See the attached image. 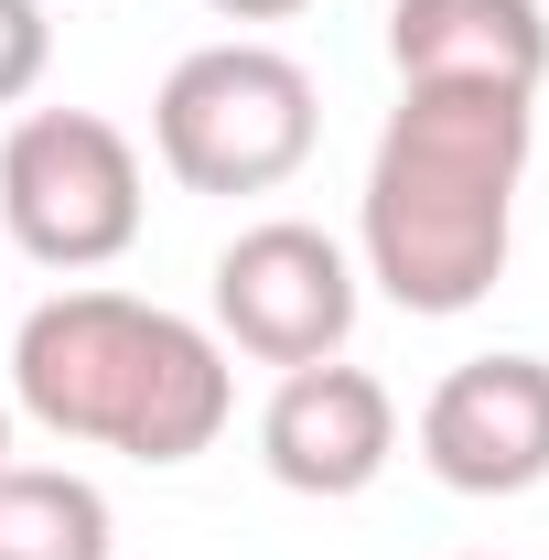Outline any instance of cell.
<instances>
[{"mask_svg":"<svg viewBox=\"0 0 549 560\" xmlns=\"http://www.w3.org/2000/svg\"><path fill=\"white\" fill-rule=\"evenodd\" d=\"M539 151V97L506 86H399L366 195H355V248L366 280L399 313H475L506 280L517 248V184Z\"/></svg>","mask_w":549,"mask_h":560,"instance_id":"cell-1","label":"cell"},{"mask_svg":"<svg viewBox=\"0 0 549 560\" xmlns=\"http://www.w3.org/2000/svg\"><path fill=\"white\" fill-rule=\"evenodd\" d=\"M11 410H33L55 442H97L130 464H195L237 410V377L206 324L162 302L55 291L11 335Z\"/></svg>","mask_w":549,"mask_h":560,"instance_id":"cell-2","label":"cell"},{"mask_svg":"<svg viewBox=\"0 0 549 560\" xmlns=\"http://www.w3.org/2000/svg\"><path fill=\"white\" fill-rule=\"evenodd\" d=\"M324 140V97L280 44H206L162 75L151 97V151L184 195H280Z\"/></svg>","mask_w":549,"mask_h":560,"instance_id":"cell-3","label":"cell"},{"mask_svg":"<svg viewBox=\"0 0 549 560\" xmlns=\"http://www.w3.org/2000/svg\"><path fill=\"white\" fill-rule=\"evenodd\" d=\"M140 215V151L119 119H97V108H22L11 140H0V226H11V248L22 259H44V270H108V259H130Z\"/></svg>","mask_w":549,"mask_h":560,"instance_id":"cell-4","label":"cell"},{"mask_svg":"<svg viewBox=\"0 0 549 560\" xmlns=\"http://www.w3.org/2000/svg\"><path fill=\"white\" fill-rule=\"evenodd\" d=\"M344 335H355V259L324 226L270 215L215 248V346L259 366H324L344 355Z\"/></svg>","mask_w":549,"mask_h":560,"instance_id":"cell-5","label":"cell"},{"mask_svg":"<svg viewBox=\"0 0 549 560\" xmlns=\"http://www.w3.org/2000/svg\"><path fill=\"white\" fill-rule=\"evenodd\" d=\"M420 464L453 495H528L549 486V355H464L420 399Z\"/></svg>","mask_w":549,"mask_h":560,"instance_id":"cell-6","label":"cell"},{"mask_svg":"<svg viewBox=\"0 0 549 560\" xmlns=\"http://www.w3.org/2000/svg\"><path fill=\"white\" fill-rule=\"evenodd\" d=\"M388 453H399V399L366 377V366H280L270 410H259V464H270V486L291 495H366L388 475Z\"/></svg>","mask_w":549,"mask_h":560,"instance_id":"cell-7","label":"cell"},{"mask_svg":"<svg viewBox=\"0 0 549 560\" xmlns=\"http://www.w3.org/2000/svg\"><path fill=\"white\" fill-rule=\"evenodd\" d=\"M388 66H399V86L539 97L549 22H539V0H388Z\"/></svg>","mask_w":549,"mask_h":560,"instance_id":"cell-8","label":"cell"},{"mask_svg":"<svg viewBox=\"0 0 549 560\" xmlns=\"http://www.w3.org/2000/svg\"><path fill=\"white\" fill-rule=\"evenodd\" d=\"M119 517L66 464H0V560H108Z\"/></svg>","mask_w":549,"mask_h":560,"instance_id":"cell-9","label":"cell"},{"mask_svg":"<svg viewBox=\"0 0 549 560\" xmlns=\"http://www.w3.org/2000/svg\"><path fill=\"white\" fill-rule=\"evenodd\" d=\"M55 66V22H44V0H0V108H22L33 86Z\"/></svg>","mask_w":549,"mask_h":560,"instance_id":"cell-10","label":"cell"},{"mask_svg":"<svg viewBox=\"0 0 549 560\" xmlns=\"http://www.w3.org/2000/svg\"><path fill=\"white\" fill-rule=\"evenodd\" d=\"M215 22H291V11H313V0H206Z\"/></svg>","mask_w":549,"mask_h":560,"instance_id":"cell-11","label":"cell"},{"mask_svg":"<svg viewBox=\"0 0 549 560\" xmlns=\"http://www.w3.org/2000/svg\"><path fill=\"white\" fill-rule=\"evenodd\" d=\"M0 464H11V399H0Z\"/></svg>","mask_w":549,"mask_h":560,"instance_id":"cell-12","label":"cell"}]
</instances>
